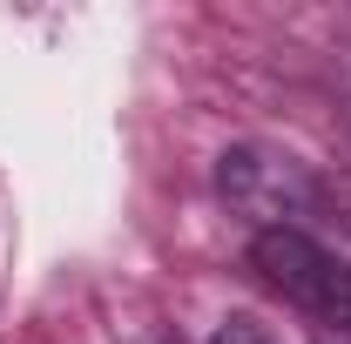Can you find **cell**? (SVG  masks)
<instances>
[{"instance_id":"obj_1","label":"cell","mask_w":351,"mask_h":344,"mask_svg":"<svg viewBox=\"0 0 351 344\" xmlns=\"http://www.w3.org/2000/svg\"><path fill=\"white\" fill-rule=\"evenodd\" d=\"M250 263L263 270V284L284 291L298 310L351 331V263H338L317 236L291 230V223H270V230L250 236Z\"/></svg>"},{"instance_id":"obj_2","label":"cell","mask_w":351,"mask_h":344,"mask_svg":"<svg viewBox=\"0 0 351 344\" xmlns=\"http://www.w3.org/2000/svg\"><path fill=\"white\" fill-rule=\"evenodd\" d=\"M210 344H270V331H263L250 310H237V317H223V324H217V338H210Z\"/></svg>"},{"instance_id":"obj_3","label":"cell","mask_w":351,"mask_h":344,"mask_svg":"<svg viewBox=\"0 0 351 344\" xmlns=\"http://www.w3.org/2000/svg\"><path fill=\"white\" fill-rule=\"evenodd\" d=\"M345 338H351V331H345Z\"/></svg>"}]
</instances>
